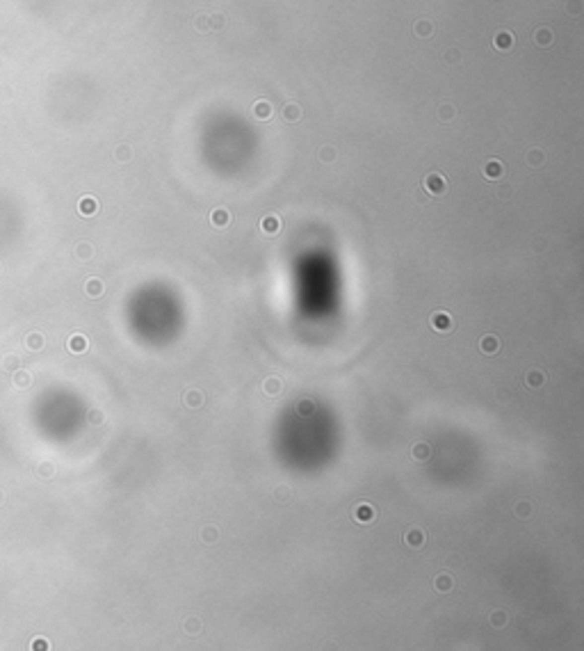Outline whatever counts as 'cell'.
<instances>
[{
  "label": "cell",
  "mask_w": 584,
  "mask_h": 651,
  "mask_svg": "<svg viewBox=\"0 0 584 651\" xmlns=\"http://www.w3.org/2000/svg\"><path fill=\"white\" fill-rule=\"evenodd\" d=\"M422 190H425L429 197H443V194L447 192V181H445L443 174L429 171V174L425 176V181H422Z\"/></svg>",
  "instance_id": "obj_1"
},
{
  "label": "cell",
  "mask_w": 584,
  "mask_h": 651,
  "mask_svg": "<svg viewBox=\"0 0 584 651\" xmlns=\"http://www.w3.org/2000/svg\"><path fill=\"white\" fill-rule=\"evenodd\" d=\"M429 325H432V329L438 331V334H449V331L454 329V318L449 316L447 311H443V309H438V311L432 313Z\"/></svg>",
  "instance_id": "obj_2"
},
{
  "label": "cell",
  "mask_w": 584,
  "mask_h": 651,
  "mask_svg": "<svg viewBox=\"0 0 584 651\" xmlns=\"http://www.w3.org/2000/svg\"><path fill=\"white\" fill-rule=\"evenodd\" d=\"M513 46H516V37H513V32H511V30H498V32H495L493 48L507 53V51H511Z\"/></svg>",
  "instance_id": "obj_3"
},
{
  "label": "cell",
  "mask_w": 584,
  "mask_h": 651,
  "mask_svg": "<svg viewBox=\"0 0 584 651\" xmlns=\"http://www.w3.org/2000/svg\"><path fill=\"white\" fill-rule=\"evenodd\" d=\"M532 41L539 46V48H550V46L555 44V32H552L548 25H539V28L532 32Z\"/></svg>",
  "instance_id": "obj_4"
},
{
  "label": "cell",
  "mask_w": 584,
  "mask_h": 651,
  "mask_svg": "<svg viewBox=\"0 0 584 651\" xmlns=\"http://www.w3.org/2000/svg\"><path fill=\"white\" fill-rule=\"evenodd\" d=\"M482 174H484L486 181H500L502 176H505V164H502V160L493 158V160H489V163L484 164Z\"/></svg>",
  "instance_id": "obj_5"
},
{
  "label": "cell",
  "mask_w": 584,
  "mask_h": 651,
  "mask_svg": "<svg viewBox=\"0 0 584 651\" xmlns=\"http://www.w3.org/2000/svg\"><path fill=\"white\" fill-rule=\"evenodd\" d=\"M281 217L279 215H274V213H270V215H265L263 220H260V231L265 233V236H279L281 233Z\"/></svg>",
  "instance_id": "obj_6"
},
{
  "label": "cell",
  "mask_w": 584,
  "mask_h": 651,
  "mask_svg": "<svg viewBox=\"0 0 584 651\" xmlns=\"http://www.w3.org/2000/svg\"><path fill=\"white\" fill-rule=\"evenodd\" d=\"M479 350H482V354H486V357H493V354H498V350H500V338L495 334L482 336V338H479Z\"/></svg>",
  "instance_id": "obj_7"
},
{
  "label": "cell",
  "mask_w": 584,
  "mask_h": 651,
  "mask_svg": "<svg viewBox=\"0 0 584 651\" xmlns=\"http://www.w3.org/2000/svg\"><path fill=\"white\" fill-rule=\"evenodd\" d=\"M203 402H206V398H203V393L199 389H187L183 393V405L190 409H201Z\"/></svg>",
  "instance_id": "obj_8"
},
{
  "label": "cell",
  "mask_w": 584,
  "mask_h": 651,
  "mask_svg": "<svg viewBox=\"0 0 584 651\" xmlns=\"http://www.w3.org/2000/svg\"><path fill=\"white\" fill-rule=\"evenodd\" d=\"M374 507H372L370 503H359L354 507V519L359 521V523H372L374 521Z\"/></svg>",
  "instance_id": "obj_9"
},
{
  "label": "cell",
  "mask_w": 584,
  "mask_h": 651,
  "mask_svg": "<svg viewBox=\"0 0 584 651\" xmlns=\"http://www.w3.org/2000/svg\"><path fill=\"white\" fill-rule=\"evenodd\" d=\"M210 224L215 229H226L230 224V213L226 208H215L210 213Z\"/></svg>",
  "instance_id": "obj_10"
},
{
  "label": "cell",
  "mask_w": 584,
  "mask_h": 651,
  "mask_svg": "<svg viewBox=\"0 0 584 651\" xmlns=\"http://www.w3.org/2000/svg\"><path fill=\"white\" fill-rule=\"evenodd\" d=\"M272 112H274V108H272V103H270V101L260 98V101L253 103V117H256V119L267 121V119L272 117Z\"/></svg>",
  "instance_id": "obj_11"
},
{
  "label": "cell",
  "mask_w": 584,
  "mask_h": 651,
  "mask_svg": "<svg viewBox=\"0 0 584 651\" xmlns=\"http://www.w3.org/2000/svg\"><path fill=\"white\" fill-rule=\"evenodd\" d=\"M404 544L406 546H411V549H420V546H425V532H422L420 528H411V530H406Z\"/></svg>",
  "instance_id": "obj_12"
},
{
  "label": "cell",
  "mask_w": 584,
  "mask_h": 651,
  "mask_svg": "<svg viewBox=\"0 0 584 651\" xmlns=\"http://www.w3.org/2000/svg\"><path fill=\"white\" fill-rule=\"evenodd\" d=\"M543 382H545V373H543V370L532 368V370H527V373H525V384H527V389H541V386H543Z\"/></svg>",
  "instance_id": "obj_13"
},
{
  "label": "cell",
  "mask_w": 584,
  "mask_h": 651,
  "mask_svg": "<svg viewBox=\"0 0 584 651\" xmlns=\"http://www.w3.org/2000/svg\"><path fill=\"white\" fill-rule=\"evenodd\" d=\"M413 32H416V37H420V39H429L434 34V23L427 21V18H420V21H416V25H413Z\"/></svg>",
  "instance_id": "obj_14"
},
{
  "label": "cell",
  "mask_w": 584,
  "mask_h": 651,
  "mask_svg": "<svg viewBox=\"0 0 584 651\" xmlns=\"http://www.w3.org/2000/svg\"><path fill=\"white\" fill-rule=\"evenodd\" d=\"M263 391L267 393V396H279V393L283 391V382H281V377H276V375L267 377V380L263 382Z\"/></svg>",
  "instance_id": "obj_15"
},
{
  "label": "cell",
  "mask_w": 584,
  "mask_h": 651,
  "mask_svg": "<svg viewBox=\"0 0 584 651\" xmlns=\"http://www.w3.org/2000/svg\"><path fill=\"white\" fill-rule=\"evenodd\" d=\"M301 108H299V103H288L286 108H283V119L288 121V124H297L299 119H301Z\"/></svg>",
  "instance_id": "obj_16"
},
{
  "label": "cell",
  "mask_w": 584,
  "mask_h": 651,
  "mask_svg": "<svg viewBox=\"0 0 584 651\" xmlns=\"http://www.w3.org/2000/svg\"><path fill=\"white\" fill-rule=\"evenodd\" d=\"M525 160H527L529 167L539 169V167H543V164H545V153L541 151V149H529L527 156H525Z\"/></svg>",
  "instance_id": "obj_17"
},
{
  "label": "cell",
  "mask_w": 584,
  "mask_h": 651,
  "mask_svg": "<svg viewBox=\"0 0 584 651\" xmlns=\"http://www.w3.org/2000/svg\"><path fill=\"white\" fill-rule=\"evenodd\" d=\"M78 210L82 213L84 217H89V215H94L96 210H98V201H96L94 197H82V199H80V204H78Z\"/></svg>",
  "instance_id": "obj_18"
},
{
  "label": "cell",
  "mask_w": 584,
  "mask_h": 651,
  "mask_svg": "<svg viewBox=\"0 0 584 651\" xmlns=\"http://www.w3.org/2000/svg\"><path fill=\"white\" fill-rule=\"evenodd\" d=\"M436 114H438V119L443 121V124H449V121L456 117V108L452 105V103H443V105H438Z\"/></svg>",
  "instance_id": "obj_19"
},
{
  "label": "cell",
  "mask_w": 584,
  "mask_h": 651,
  "mask_svg": "<svg viewBox=\"0 0 584 651\" xmlns=\"http://www.w3.org/2000/svg\"><path fill=\"white\" fill-rule=\"evenodd\" d=\"M69 350L75 352V354H82V352L87 350V338H84V336H80V334L71 336V338H69Z\"/></svg>",
  "instance_id": "obj_20"
},
{
  "label": "cell",
  "mask_w": 584,
  "mask_h": 651,
  "mask_svg": "<svg viewBox=\"0 0 584 651\" xmlns=\"http://www.w3.org/2000/svg\"><path fill=\"white\" fill-rule=\"evenodd\" d=\"M84 290H87L89 297H101L103 295V281L101 279H89V281L84 283Z\"/></svg>",
  "instance_id": "obj_21"
},
{
  "label": "cell",
  "mask_w": 584,
  "mask_h": 651,
  "mask_svg": "<svg viewBox=\"0 0 584 651\" xmlns=\"http://www.w3.org/2000/svg\"><path fill=\"white\" fill-rule=\"evenodd\" d=\"M429 455H432V448H429L427 443H416V446H413V459L425 462V459H429Z\"/></svg>",
  "instance_id": "obj_22"
},
{
  "label": "cell",
  "mask_w": 584,
  "mask_h": 651,
  "mask_svg": "<svg viewBox=\"0 0 584 651\" xmlns=\"http://www.w3.org/2000/svg\"><path fill=\"white\" fill-rule=\"evenodd\" d=\"M513 510H516L518 519H529V514H532V503H529V500H518Z\"/></svg>",
  "instance_id": "obj_23"
},
{
  "label": "cell",
  "mask_w": 584,
  "mask_h": 651,
  "mask_svg": "<svg viewBox=\"0 0 584 651\" xmlns=\"http://www.w3.org/2000/svg\"><path fill=\"white\" fill-rule=\"evenodd\" d=\"M434 585H436L438 592H449V589H452V578H449L447 573H438Z\"/></svg>",
  "instance_id": "obj_24"
},
{
  "label": "cell",
  "mask_w": 584,
  "mask_h": 651,
  "mask_svg": "<svg viewBox=\"0 0 584 651\" xmlns=\"http://www.w3.org/2000/svg\"><path fill=\"white\" fill-rule=\"evenodd\" d=\"M114 158H117L119 163H128V160L133 158V149H130L128 144H119L117 151H114Z\"/></svg>",
  "instance_id": "obj_25"
},
{
  "label": "cell",
  "mask_w": 584,
  "mask_h": 651,
  "mask_svg": "<svg viewBox=\"0 0 584 651\" xmlns=\"http://www.w3.org/2000/svg\"><path fill=\"white\" fill-rule=\"evenodd\" d=\"M336 158H338V153H336V149L333 147H322L320 149V160L322 163L331 164V163H336Z\"/></svg>",
  "instance_id": "obj_26"
},
{
  "label": "cell",
  "mask_w": 584,
  "mask_h": 651,
  "mask_svg": "<svg viewBox=\"0 0 584 651\" xmlns=\"http://www.w3.org/2000/svg\"><path fill=\"white\" fill-rule=\"evenodd\" d=\"M217 537H219V530L215 526H206L201 530V539L206 544H213V542H217Z\"/></svg>",
  "instance_id": "obj_27"
},
{
  "label": "cell",
  "mask_w": 584,
  "mask_h": 651,
  "mask_svg": "<svg viewBox=\"0 0 584 651\" xmlns=\"http://www.w3.org/2000/svg\"><path fill=\"white\" fill-rule=\"evenodd\" d=\"M564 9H566V14H571V16H580V14H582V0H568Z\"/></svg>",
  "instance_id": "obj_28"
},
{
  "label": "cell",
  "mask_w": 584,
  "mask_h": 651,
  "mask_svg": "<svg viewBox=\"0 0 584 651\" xmlns=\"http://www.w3.org/2000/svg\"><path fill=\"white\" fill-rule=\"evenodd\" d=\"M75 254H78V258L87 260V258H91V256H94V247H91L89 243H82V244H78V249H75Z\"/></svg>",
  "instance_id": "obj_29"
},
{
  "label": "cell",
  "mask_w": 584,
  "mask_h": 651,
  "mask_svg": "<svg viewBox=\"0 0 584 651\" xmlns=\"http://www.w3.org/2000/svg\"><path fill=\"white\" fill-rule=\"evenodd\" d=\"M274 498L279 500V503H288V500L292 498V491L288 487H276V491H274Z\"/></svg>",
  "instance_id": "obj_30"
},
{
  "label": "cell",
  "mask_w": 584,
  "mask_h": 651,
  "mask_svg": "<svg viewBox=\"0 0 584 651\" xmlns=\"http://www.w3.org/2000/svg\"><path fill=\"white\" fill-rule=\"evenodd\" d=\"M491 624H493V626H505V624H507V615H505V612H502V610H495V612H491Z\"/></svg>",
  "instance_id": "obj_31"
},
{
  "label": "cell",
  "mask_w": 584,
  "mask_h": 651,
  "mask_svg": "<svg viewBox=\"0 0 584 651\" xmlns=\"http://www.w3.org/2000/svg\"><path fill=\"white\" fill-rule=\"evenodd\" d=\"M443 60L447 64H456L461 60V53L456 51V48H447V51H445V55H443Z\"/></svg>",
  "instance_id": "obj_32"
},
{
  "label": "cell",
  "mask_w": 584,
  "mask_h": 651,
  "mask_svg": "<svg viewBox=\"0 0 584 651\" xmlns=\"http://www.w3.org/2000/svg\"><path fill=\"white\" fill-rule=\"evenodd\" d=\"M313 409H315L313 400H301V402L297 405V411L301 413V416H308V413H313Z\"/></svg>",
  "instance_id": "obj_33"
},
{
  "label": "cell",
  "mask_w": 584,
  "mask_h": 651,
  "mask_svg": "<svg viewBox=\"0 0 584 651\" xmlns=\"http://www.w3.org/2000/svg\"><path fill=\"white\" fill-rule=\"evenodd\" d=\"M194 28H197L199 32H208L210 30V16H199L197 21H194Z\"/></svg>",
  "instance_id": "obj_34"
},
{
  "label": "cell",
  "mask_w": 584,
  "mask_h": 651,
  "mask_svg": "<svg viewBox=\"0 0 584 651\" xmlns=\"http://www.w3.org/2000/svg\"><path fill=\"white\" fill-rule=\"evenodd\" d=\"M224 23H226V18L221 16V14H213V16H210V30H221Z\"/></svg>",
  "instance_id": "obj_35"
},
{
  "label": "cell",
  "mask_w": 584,
  "mask_h": 651,
  "mask_svg": "<svg viewBox=\"0 0 584 651\" xmlns=\"http://www.w3.org/2000/svg\"><path fill=\"white\" fill-rule=\"evenodd\" d=\"M185 629H187V633H199V631H201V622L194 619V617H190L185 622Z\"/></svg>",
  "instance_id": "obj_36"
},
{
  "label": "cell",
  "mask_w": 584,
  "mask_h": 651,
  "mask_svg": "<svg viewBox=\"0 0 584 651\" xmlns=\"http://www.w3.org/2000/svg\"><path fill=\"white\" fill-rule=\"evenodd\" d=\"M511 194H513L511 185H500V187H498V197H500V199H511Z\"/></svg>",
  "instance_id": "obj_37"
},
{
  "label": "cell",
  "mask_w": 584,
  "mask_h": 651,
  "mask_svg": "<svg viewBox=\"0 0 584 651\" xmlns=\"http://www.w3.org/2000/svg\"><path fill=\"white\" fill-rule=\"evenodd\" d=\"M416 201H420V204H427V201H429V194L425 192V190H418V192H416Z\"/></svg>",
  "instance_id": "obj_38"
},
{
  "label": "cell",
  "mask_w": 584,
  "mask_h": 651,
  "mask_svg": "<svg viewBox=\"0 0 584 651\" xmlns=\"http://www.w3.org/2000/svg\"><path fill=\"white\" fill-rule=\"evenodd\" d=\"M89 418H91V420H94V423H101V413L96 411V413H94V416H89Z\"/></svg>",
  "instance_id": "obj_39"
}]
</instances>
